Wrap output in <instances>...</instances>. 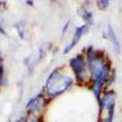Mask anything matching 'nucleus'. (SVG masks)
Wrapping results in <instances>:
<instances>
[{"label": "nucleus", "mask_w": 122, "mask_h": 122, "mask_svg": "<svg viewBox=\"0 0 122 122\" xmlns=\"http://www.w3.org/2000/svg\"><path fill=\"white\" fill-rule=\"evenodd\" d=\"M84 56L88 62V68L90 72L92 83L89 86L90 90L94 93L95 98L99 100L107 86L109 79L114 75L111 62L104 51L95 49L94 46H88L84 51Z\"/></svg>", "instance_id": "1"}, {"label": "nucleus", "mask_w": 122, "mask_h": 122, "mask_svg": "<svg viewBox=\"0 0 122 122\" xmlns=\"http://www.w3.org/2000/svg\"><path fill=\"white\" fill-rule=\"evenodd\" d=\"M75 83L76 82L73 77H71L66 72H62L61 67H57L46 78L44 86V94L48 97V99L56 98L64 94L70 88H72Z\"/></svg>", "instance_id": "2"}, {"label": "nucleus", "mask_w": 122, "mask_h": 122, "mask_svg": "<svg viewBox=\"0 0 122 122\" xmlns=\"http://www.w3.org/2000/svg\"><path fill=\"white\" fill-rule=\"evenodd\" d=\"M70 67L73 72L75 82L79 86H90L92 78L84 54H77L70 60Z\"/></svg>", "instance_id": "3"}, {"label": "nucleus", "mask_w": 122, "mask_h": 122, "mask_svg": "<svg viewBox=\"0 0 122 122\" xmlns=\"http://www.w3.org/2000/svg\"><path fill=\"white\" fill-rule=\"evenodd\" d=\"M98 101H99V112H100L99 117L114 115L115 104H116V94L114 90L106 89Z\"/></svg>", "instance_id": "4"}, {"label": "nucleus", "mask_w": 122, "mask_h": 122, "mask_svg": "<svg viewBox=\"0 0 122 122\" xmlns=\"http://www.w3.org/2000/svg\"><path fill=\"white\" fill-rule=\"evenodd\" d=\"M46 101H48V97L44 93H39L28 100L26 105V111L29 114V116H38V114L46 105Z\"/></svg>", "instance_id": "5"}, {"label": "nucleus", "mask_w": 122, "mask_h": 122, "mask_svg": "<svg viewBox=\"0 0 122 122\" xmlns=\"http://www.w3.org/2000/svg\"><path fill=\"white\" fill-rule=\"evenodd\" d=\"M88 29H89V25H82V26H79V27H77L76 28V30H75V33H73V38H72V40L65 46V49H64V53L65 54H67L68 51H71L76 45H77V43L79 42V39L82 38V36H84L87 32H88Z\"/></svg>", "instance_id": "6"}, {"label": "nucleus", "mask_w": 122, "mask_h": 122, "mask_svg": "<svg viewBox=\"0 0 122 122\" xmlns=\"http://www.w3.org/2000/svg\"><path fill=\"white\" fill-rule=\"evenodd\" d=\"M107 30H109V38H110V40H111V43H112L114 50L116 51V54H120V51H121V44H120V40H118L117 34L115 33L114 28L111 27V26L107 27Z\"/></svg>", "instance_id": "7"}, {"label": "nucleus", "mask_w": 122, "mask_h": 122, "mask_svg": "<svg viewBox=\"0 0 122 122\" xmlns=\"http://www.w3.org/2000/svg\"><path fill=\"white\" fill-rule=\"evenodd\" d=\"M82 17L86 20V21H87L88 23H92V21H93V14H92L90 11H88V10H86V9H83Z\"/></svg>", "instance_id": "8"}, {"label": "nucleus", "mask_w": 122, "mask_h": 122, "mask_svg": "<svg viewBox=\"0 0 122 122\" xmlns=\"http://www.w3.org/2000/svg\"><path fill=\"white\" fill-rule=\"evenodd\" d=\"M27 122H43L42 118L39 116H28L27 117Z\"/></svg>", "instance_id": "9"}, {"label": "nucleus", "mask_w": 122, "mask_h": 122, "mask_svg": "<svg viewBox=\"0 0 122 122\" xmlns=\"http://www.w3.org/2000/svg\"><path fill=\"white\" fill-rule=\"evenodd\" d=\"M98 5L100 9H107L110 5V1H98Z\"/></svg>", "instance_id": "10"}, {"label": "nucleus", "mask_w": 122, "mask_h": 122, "mask_svg": "<svg viewBox=\"0 0 122 122\" xmlns=\"http://www.w3.org/2000/svg\"><path fill=\"white\" fill-rule=\"evenodd\" d=\"M4 72H5L4 66H3L1 62H0V82H3V81H4Z\"/></svg>", "instance_id": "11"}, {"label": "nucleus", "mask_w": 122, "mask_h": 122, "mask_svg": "<svg viewBox=\"0 0 122 122\" xmlns=\"http://www.w3.org/2000/svg\"><path fill=\"white\" fill-rule=\"evenodd\" d=\"M1 84H3V82H0V87H1Z\"/></svg>", "instance_id": "12"}]
</instances>
